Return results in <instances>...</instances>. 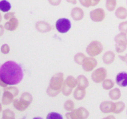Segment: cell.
Returning <instances> with one entry per match:
<instances>
[{"label": "cell", "instance_id": "cell-11", "mask_svg": "<svg viewBox=\"0 0 127 119\" xmlns=\"http://www.w3.org/2000/svg\"><path fill=\"white\" fill-rule=\"evenodd\" d=\"M90 18L94 22H102L105 18V12L102 8H96L90 12Z\"/></svg>", "mask_w": 127, "mask_h": 119}, {"label": "cell", "instance_id": "cell-30", "mask_svg": "<svg viewBox=\"0 0 127 119\" xmlns=\"http://www.w3.org/2000/svg\"><path fill=\"white\" fill-rule=\"evenodd\" d=\"M46 119H64V118H63V116L60 113L55 112H52L47 115Z\"/></svg>", "mask_w": 127, "mask_h": 119}, {"label": "cell", "instance_id": "cell-25", "mask_svg": "<svg viewBox=\"0 0 127 119\" xmlns=\"http://www.w3.org/2000/svg\"><path fill=\"white\" fill-rule=\"evenodd\" d=\"M15 113L10 109H6L2 111V119H15Z\"/></svg>", "mask_w": 127, "mask_h": 119}, {"label": "cell", "instance_id": "cell-35", "mask_svg": "<svg viewBox=\"0 0 127 119\" xmlns=\"http://www.w3.org/2000/svg\"><path fill=\"white\" fill-rule=\"evenodd\" d=\"M15 14H16L15 12H10L9 11L8 13H5V14L4 15V19L5 20H9L11 18H13L14 17H15Z\"/></svg>", "mask_w": 127, "mask_h": 119}, {"label": "cell", "instance_id": "cell-41", "mask_svg": "<svg viewBox=\"0 0 127 119\" xmlns=\"http://www.w3.org/2000/svg\"><path fill=\"white\" fill-rule=\"evenodd\" d=\"M102 119H116V118H115V117L114 115H108V116H107V117H105V118H104Z\"/></svg>", "mask_w": 127, "mask_h": 119}, {"label": "cell", "instance_id": "cell-42", "mask_svg": "<svg viewBox=\"0 0 127 119\" xmlns=\"http://www.w3.org/2000/svg\"><path fill=\"white\" fill-rule=\"evenodd\" d=\"M1 112H2V105L0 103V113H1Z\"/></svg>", "mask_w": 127, "mask_h": 119}, {"label": "cell", "instance_id": "cell-6", "mask_svg": "<svg viewBox=\"0 0 127 119\" xmlns=\"http://www.w3.org/2000/svg\"><path fill=\"white\" fill-rule=\"evenodd\" d=\"M115 50L117 53H123L127 48V34L120 33L114 37Z\"/></svg>", "mask_w": 127, "mask_h": 119}, {"label": "cell", "instance_id": "cell-13", "mask_svg": "<svg viewBox=\"0 0 127 119\" xmlns=\"http://www.w3.org/2000/svg\"><path fill=\"white\" fill-rule=\"evenodd\" d=\"M18 26H19V20L16 17H14L13 18L8 20L5 23L4 28L9 31H14L17 29Z\"/></svg>", "mask_w": 127, "mask_h": 119}, {"label": "cell", "instance_id": "cell-14", "mask_svg": "<svg viewBox=\"0 0 127 119\" xmlns=\"http://www.w3.org/2000/svg\"><path fill=\"white\" fill-rule=\"evenodd\" d=\"M99 109L102 113L108 114L114 112V103L112 101H103L99 106Z\"/></svg>", "mask_w": 127, "mask_h": 119}, {"label": "cell", "instance_id": "cell-1", "mask_svg": "<svg viewBox=\"0 0 127 119\" xmlns=\"http://www.w3.org/2000/svg\"><path fill=\"white\" fill-rule=\"evenodd\" d=\"M23 76L21 66L14 61H7L0 66V86L3 88L19 84Z\"/></svg>", "mask_w": 127, "mask_h": 119}, {"label": "cell", "instance_id": "cell-29", "mask_svg": "<svg viewBox=\"0 0 127 119\" xmlns=\"http://www.w3.org/2000/svg\"><path fill=\"white\" fill-rule=\"evenodd\" d=\"M86 57V56L82 53V52H79L77 53L75 56H74V61L76 63L79 64V65H82V62L84 60V59Z\"/></svg>", "mask_w": 127, "mask_h": 119}, {"label": "cell", "instance_id": "cell-46", "mask_svg": "<svg viewBox=\"0 0 127 119\" xmlns=\"http://www.w3.org/2000/svg\"><path fill=\"white\" fill-rule=\"evenodd\" d=\"M126 114H127V111H126Z\"/></svg>", "mask_w": 127, "mask_h": 119}, {"label": "cell", "instance_id": "cell-37", "mask_svg": "<svg viewBox=\"0 0 127 119\" xmlns=\"http://www.w3.org/2000/svg\"><path fill=\"white\" fill-rule=\"evenodd\" d=\"M118 57H119V58L123 62H125L127 64V54H126L125 55H120V54H119Z\"/></svg>", "mask_w": 127, "mask_h": 119}, {"label": "cell", "instance_id": "cell-7", "mask_svg": "<svg viewBox=\"0 0 127 119\" xmlns=\"http://www.w3.org/2000/svg\"><path fill=\"white\" fill-rule=\"evenodd\" d=\"M103 51L102 44L97 40H94L86 48V52L91 57H94L100 54Z\"/></svg>", "mask_w": 127, "mask_h": 119}, {"label": "cell", "instance_id": "cell-34", "mask_svg": "<svg viewBox=\"0 0 127 119\" xmlns=\"http://www.w3.org/2000/svg\"><path fill=\"white\" fill-rule=\"evenodd\" d=\"M79 2L85 8L91 7V0H79Z\"/></svg>", "mask_w": 127, "mask_h": 119}, {"label": "cell", "instance_id": "cell-31", "mask_svg": "<svg viewBox=\"0 0 127 119\" xmlns=\"http://www.w3.org/2000/svg\"><path fill=\"white\" fill-rule=\"evenodd\" d=\"M118 29L120 33H124L127 34V21H123L119 24Z\"/></svg>", "mask_w": 127, "mask_h": 119}, {"label": "cell", "instance_id": "cell-38", "mask_svg": "<svg viewBox=\"0 0 127 119\" xmlns=\"http://www.w3.org/2000/svg\"><path fill=\"white\" fill-rule=\"evenodd\" d=\"M101 1V0H91V6L92 7H94V6H96V5H97L99 3V2Z\"/></svg>", "mask_w": 127, "mask_h": 119}, {"label": "cell", "instance_id": "cell-19", "mask_svg": "<svg viewBox=\"0 0 127 119\" xmlns=\"http://www.w3.org/2000/svg\"><path fill=\"white\" fill-rule=\"evenodd\" d=\"M78 119H87L89 117V112L87 109L84 107H79L76 109H74Z\"/></svg>", "mask_w": 127, "mask_h": 119}, {"label": "cell", "instance_id": "cell-40", "mask_svg": "<svg viewBox=\"0 0 127 119\" xmlns=\"http://www.w3.org/2000/svg\"><path fill=\"white\" fill-rule=\"evenodd\" d=\"M66 1L70 4H73V5H76L77 3V0H66Z\"/></svg>", "mask_w": 127, "mask_h": 119}, {"label": "cell", "instance_id": "cell-22", "mask_svg": "<svg viewBox=\"0 0 127 119\" xmlns=\"http://www.w3.org/2000/svg\"><path fill=\"white\" fill-rule=\"evenodd\" d=\"M11 9V4L8 0H1L0 1V11L8 13Z\"/></svg>", "mask_w": 127, "mask_h": 119}, {"label": "cell", "instance_id": "cell-24", "mask_svg": "<svg viewBox=\"0 0 127 119\" xmlns=\"http://www.w3.org/2000/svg\"><path fill=\"white\" fill-rule=\"evenodd\" d=\"M117 4V0H105V8L109 12H112L116 10Z\"/></svg>", "mask_w": 127, "mask_h": 119}, {"label": "cell", "instance_id": "cell-15", "mask_svg": "<svg viewBox=\"0 0 127 119\" xmlns=\"http://www.w3.org/2000/svg\"><path fill=\"white\" fill-rule=\"evenodd\" d=\"M116 83L120 87H126L127 86V72H120L118 73L115 78Z\"/></svg>", "mask_w": 127, "mask_h": 119}, {"label": "cell", "instance_id": "cell-20", "mask_svg": "<svg viewBox=\"0 0 127 119\" xmlns=\"http://www.w3.org/2000/svg\"><path fill=\"white\" fill-rule=\"evenodd\" d=\"M115 17L119 20H125L127 18V9L124 7H118L115 10Z\"/></svg>", "mask_w": 127, "mask_h": 119}, {"label": "cell", "instance_id": "cell-28", "mask_svg": "<svg viewBox=\"0 0 127 119\" xmlns=\"http://www.w3.org/2000/svg\"><path fill=\"white\" fill-rule=\"evenodd\" d=\"M64 108L68 112H72L73 109H75V103L72 100H67L65 101L64 104Z\"/></svg>", "mask_w": 127, "mask_h": 119}, {"label": "cell", "instance_id": "cell-21", "mask_svg": "<svg viewBox=\"0 0 127 119\" xmlns=\"http://www.w3.org/2000/svg\"><path fill=\"white\" fill-rule=\"evenodd\" d=\"M86 95V90L82 89L78 87L76 88V89L73 92V97L76 100H82L85 98Z\"/></svg>", "mask_w": 127, "mask_h": 119}, {"label": "cell", "instance_id": "cell-39", "mask_svg": "<svg viewBox=\"0 0 127 119\" xmlns=\"http://www.w3.org/2000/svg\"><path fill=\"white\" fill-rule=\"evenodd\" d=\"M5 33V28H4V26L0 25V37H2Z\"/></svg>", "mask_w": 127, "mask_h": 119}, {"label": "cell", "instance_id": "cell-33", "mask_svg": "<svg viewBox=\"0 0 127 119\" xmlns=\"http://www.w3.org/2000/svg\"><path fill=\"white\" fill-rule=\"evenodd\" d=\"M65 116H66V118L67 119H78V118L76 116V114L74 109L72 112H67L65 114Z\"/></svg>", "mask_w": 127, "mask_h": 119}, {"label": "cell", "instance_id": "cell-45", "mask_svg": "<svg viewBox=\"0 0 127 119\" xmlns=\"http://www.w3.org/2000/svg\"><path fill=\"white\" fill-rule=\"evenodd\" d=\"M126 5H127V0H126Z\"/></svg>", "mask_w": 127, "mask_h": 119}, {"label": "cell", "instance_id": "cell-36", "mask_svg": "<svg viewBox=\"0 0 127 119\" xmlns=\"http://www.w3.org/2000/svg\"><path fill=\"white\" fill-rule=\"evenodd\" d=\"M48 2L52 6H58L61 3L62 0H48Z\"/></svg>", "mask_w": 127, "mask_h": 119}, {"label": "cell", "instance_id": "cell-27", "mask_svg": "<svg viewBox=\"0 0 127 119\" xmlns=\"http://www.w3.org/2000/svg\"><path fill=\"white\" fill-rule=\"evenodd\" d=\"M114 86V82L111 79H105L102 82V88L105 90H111Z\"/></svg>", "mask_w": 127, "mask_h": 119}, {"label": "cell", "instance_id": "cell-3", "mask_svg": "<svg viewBox=\"0 0 127 119\" xmlns=\"http://www.w3.org/2000/svg\"><path fill=\"white\" fill-rule=\"evenodd\" d=\"M33 101V96L29 92H23L20 99L15 98L13 100V105L14 108L20 112L26 110Z\"/></svg>", "mask_w": 127, "mask_h": 119}, {"label": "cell", "instance_id": "cell-8", "mask_svg": "<svg viewBox=\"0 0 127 119\" xmlns=\"http://www.w3.org/2000/svg\"><path fill=\"white\" fill-rule=\"evenodd\" d=\"M72 27L71 22L67 18H61L56 21L55 28L57 31L61 34L67 33Z\"/></svg>", "mask_w": 127, "mask_h": 119}, {"label": "cell", "instance_id": "cell-2", "mask_svg": "<svg viewBox=\"0 0 127 119\" xmlns=\"http://www.w3.org/2000/svg\"><path fill=\"white\" fill-rule=\"evenodd\" d=\"M64 74L62 72H58L55 74L49 81V85L46 89V94L52 98L56 97L61 92V88L63 86Z\"/></svg>", "mask_w": 127, "mask_h": 119}, {"label": "cell", "instance_id": "cell-32", "mask_svg": "<svg viewBox=\"0 0 127 119\" xmlns=\"http://www.w3.org/2000/svg\"><path fill=\"white\" fill-rule=\"evenodd\" d=\"M10 50H11L10 46L8 44H3L1 46V52L3 54H9Z\"/></svg>", "mask_w": 127, "mask_h": 119}, {"label": "cell", "instance_id": "cell-10", "mask_svg": "<svg viewBox=\"0 0 127 119\" xmlns=\"http://www.w3.org/2000/svg\"><path fill=\"white\" fill-rule=\"evenodd\" d=\"M82 69L86 72H90L93 71L97 66V60L94 57H85L82 64Z\"/></svg>", "mask_w": 127, "mask_h": 119}, {"label": "cell", "instance_id": "cell-4", "mask_svg": "<svg viewBox=\"0 0 127 119\" xmlns=\"http://www.w3.org/2000/svg\"><path fill=\"white\" fill-rule=\"evenodd\" d=\"M19 89L15 86H7L4 88V92L2 98V103L6 106L12 103L14 98L19 95Z\"/></svg>", "mask_w": 127, "mask_h": 119}, {"label": "cell", "instance_id": "cell-5", "mask_svg": "<svg viewBox=\"0 0 127 119\" xmlns=\"http://www.w3.org/2000/svg\"><path fill=\"white\" fill-rule=\"evenodd\" d=\"M77 87V80L72 75H69L64 81L61 88V92L64 95L69 96L71 95L73 89Z\"/></svg>", "mask_w": 127, "mask_h": 119}, {"label": "cell", "instance_id": "cell-44", "mask_svg": "<svg viewBox=\"0 0 127 119\" xmlns=\"http://www.w3.org/2000/svg\"><path fill=\"white\" fill-rule=\"evenodd\" d=\"M2 20V16L1 13H0V23H1Z\"/></svg>", "mask_w": 127, "mask_h": 119}, {"label": "cell", "instance_id": "cell-43", "mask_svg": "<svg viewBox=\"0 0 127 119\" xmlns=\"http://www.w3.org/2000/svg\"><path fill=\"white\" fill-rule=\"evenodd\" d=\"M33 119H43V118H41V117H34Z\"/></svg>", "mask_w": 127, "mask_h": 119}, {"label": "cell", "instance_id": "cell-16", "mask_svg": "<svg viewBox=\"0 0 127 119\" xmlns=\"http://www.w3.org/2000/svg\"><path fill=\"white\" fill-rule=\"evenodd\" d=\"M70 15L74 21H81L85 17V13L81 8L76 7L71 10Z\"/></svg>", "mask_w": 127, "mask_h": 119}, {"label": "cell", "instance_id": "cell-9", "mask_svg": "<svg viewBox=\"0 0 127 119\" xmlns=\"http://www.w3.org/2000/svg\"><path fill=\"white\" fill-rule=\"evenodd\" d=\"M107 77V70L103 68L100 67L94 70L91 74V79L96 83H102Z\"/></svg>", "mask_w": 127, "mask_h": 119}, {"label": "cell", "instance_id": "cell-17", "mask_svg": "<svg viewBox=\"0 0 127 119\" xmlns=\"http://www.w3.org/2000/svg\"><path fill=\"white\" fill-rule=\"evenodd\" d=\"M115 60V54L112 51H106L103 56H102V60L103 63L106 65L111 64Z\"/></svg>", "mask_w": 127, "mask_h": 119}, {"label": "cell", "instance_id": "cell-26", "mask_svg": "<svg viewBox=\"0 0 127 119\" xmlns=\"http://www.w3.org/2000/svg\"><path fill=\"white\" fill-rule=\"evenodd\" d=\"M126 105L123 101H119L117 103H114V113L115 114H120L122 112H123V110L125 109Z\"/></svg>", "mask_w": 127, "mask_h": 119}, {"label": "cell", "instance_id": "cell-12", "mask_svg": "<svg viewBox=\"0 0 127 119\" xmlns=\"http://www.w3.org/2000/svg\"><path fill=\"white\" fill-rule=\"evenodd\" d=\"M35 28L40 33H47L51 31L52 26L46 21H38L35 24Z\"/></svg>", "mask_w": 127, "mask_h": 119}, {"label": "cell", "instance_id": "cell-18", "mask_svg": "<svg viewBox=\"0 0 127 119\" xmlns=\"http://www.w3.org/2000/svg\"><path fill=\"white\" fill-rule=\"evenodd\" d=\"M76 80H77L78 88L82 89H86L89 86V81L85 75H80L79 76H78Z\"/></svg>", "mask_w": 127, "mask_h": 119}, {"label": "cell", "instance_id": "cell-23", "mask_svg": "<svg viewBox=\"0 0 127 119\" xmlns=\"http://www.w3.org/2000/svg\"><path fill=\"white\" fill-rule=\"evenodd\" d=\"M108 95H109V98L112 100H117L121 97V92H120V89L114 88V89H112L110 90Z\"/></svg>", "mask_w": 127, "mask_h": 119}]
</instances>
